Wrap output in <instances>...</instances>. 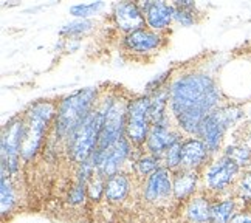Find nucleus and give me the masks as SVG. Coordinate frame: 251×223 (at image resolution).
Segmentation results:
<instances>
[{
	"label": "nucleus",
	"mask_w": 251,
	"mask_h": 223,
	"mask_svg": "<svg viewBox=\"0 0 251 223\" xmlns=\"http://www.w3.org/2000/svg\"><path fill=\"white\" fill-rule=\"evenodd\" d=\"M222 90L212 76L203 72H186L169 84V113L177 129L197 137L208 115L222 107Z\"/></svg>",
	"instance_id": "f257e3e1"
},
{
	"label": "nucleus",
	"mask_w": 251,
	"mask_h": 223,
	"mask_svg": "<svg viewBox=\"0 0 251 223\" xmlns=\"http://www.w3.org/2000/svg\"><path fill=\"white\" fill-rule=\"evenodd\" d=\"M96 102H98V89H93V87L76 90L72 95L65 96L57 105L56 118L53 123L56 140L67 144L73 132L87 118V115L92 112Z\"/></svg>",
	"instance_id": "f03ea898"
},
{
	"label": "nucleus",
	"mask_w": 251,
	"mask_h": 223,
	"mask_svg": "<svg viewBox=\"0 0 251 223\" xmlns=\"http://www.w3.org/2000/svg\"><path fill=\"white\" fill-rule=\"evenodd\" d=\"M112 98L113 96H109L107 99H101L96 102L92 112L87 115V118L79 124V127L73 132L70 140L67 141V150H69L70 158L73 161L81 164L82 161L92 158L96 146H98L104 118Z\"/></svg>",
	"instance_id": "7ed1b4c3"
},
{
	"label": "nucleus",
	"mask_w": 251,
	"mask_h": 223,
	"mask_svg": "<svg viewBox=\"0 0 251 223\" xmlns=\"http://www.w3.org/2000/svg\"><path fill=\"white\" fill-rule=\"evenodd\" d=\"M57 107L50 101H37L24 115L25 132L22 143V158L30 161L39 150L48 127L56 118Z\"/></svg>",
	"instance_id": "20e7f679"
},
{
	"label": "nucleus",
	"mask_w": 251,
	"mask_h": 223,
	"mask_svg": "<svg viewBox=\"0 0 251 223\" xmlns=\"http://www.w3.org/2000/svg\"><path fill=\"white\" fill-rule=\"evenodd\" d=\"M240 116H242V112L236 107H220L206 116L200 125L197 137L206 144L211 153H214L220 149L228 127L234 124Z\"/></svg>",
	"instance_id": "39448f33"
},
{
	"label": "nucleus",
	"mask_w": 251,
	"mask_h": 223,
	"mask_svg": "<svg viewBox=\"0 0 251 223\" xmlns=\"http://www.w3.org/2000/svg\"><path fill=\"white\" fill-rule=\"evenodd\" d=\"M129 102L123 96H113L110 105L104 118V124L101 129L100 141L96 150H104L115 143L126 137V121H127V107Z\"/></svg>",
	"instance_id": "423d86ee"
},
{
	"label": "nucleus",
	"mask_w": 251,
	"mask_h": 223,
	"mask_svg": "<svg viewBox=\"0 0 251 223\" xmlns=\"http://www.w3.org/2000/svg\"><path fill=\"white\" fill-rule=\"evenodd\" d=\"M25 121L24 115H16L2 129V166L16 173L21 166Z\"/></svg>",
	"instance_id": "0eeeda50"
},
{
	"label": "nucleus",
	"mask_w": 251,
	"mask_h": 223,
	"mask_svg": "<svg viewBox=\"0 0 251 223\" xmlns=\"http://www.w3.org/2000/svg\"><path fill=\"white\" fill-rule=\"evenodd\" d=\"M151 96L143 95L129 102L127 107V121H126V138L130 141L132 146H143L146 144L151 124Z\"/></svg>",
	"instance_id": "6e6552de"
},
{
	"label": "nucleus",
	"mask_w": 251,
	"mask_h": 223,
	"mask_svg": "<svg viewBox=\"0 0 251 223\" xmlns=\"http://www.w3.org/2000/svg\"><path fill=\"white\" fill-rule=\"evenodd\" d=\"M130 152H132V144L124 137L107 149L95 150L90 160L95 164L96 173L107 180L120 172V168L130 157Z\"/></svg>",
	"instance_id": "1a4fd4ad"
},
{
	"label": "nucleus",
	"mask_w": 251,
	"mask_h": 223,
	"mask_svg": "<svg viewBox=\"0 0 251 223\" xmlns=\"http://www.w3.org/2000/svg\"><path fill=\"white\" fill-rule=\"evenodd\" d=\"M240 171L242 169L233 160L228 158L226 155H222L220 158L212 161L205 171V185L211 191L222 192L239 181Z\"/></svg>",
	"instance_id": "9d476101"
},
{
	"label": "nucleus",
	"mask_w": 251,
	"mask_h": 223,
	"mask_svg": "<svg viewBox=\"0 0 251 223\" xmlns=\"http://www.w3.org/2000/svg\"><path fill=\"white\" fill-rule=\"evenodd\" d=\"M123 44L126 50L133 54H151L157 53L161 48L163 37L160 33L152 31L151 28H143V30L126 34Z\"/></svg>",
	"instance_id": "9b49d317"
},
{
	"label": "nucleus",
	"mask_w": 251,
	"mask_h": 223,
	"mask_svg": "<svg viewBox=\"0 0 251 223\" xmlns=\"http://www.w3.org/2000/svg\"><path fill=\"white\" fill-rule=\"evenodd\" d=\"M146 25L152 31H163L174 22V6L166 2H141L138 3Z\"/></svg>",
	"instance_id": "f8f14e48"
},
{
	"label": "nucleus",
	"mask_w": 251,
	"mask_h": 223,
	"mask_svg": "<svg viewBox=\"0 0 251 223\" xmlns=\"http://www.w3.org/2000/svg\"><path fill=\"white\" fill-rule=\"evenodd\" d=\"M113 17L115 24L121 31L126 34H130L133 31H138L146 28V21L141 13L138 3L133 2H120L113 6Z\"/></svg>",
	"instance_id": "ddd939ff"
},
{
	"label": "nucleus",
	"mask_w": 251,
	"mask_h": 223,
	"mask_svg": "<svg viewBox=\"0 0 251 223\" xmlns=\"http://www.w3.org/2000/svg\"><path fill=\"white\" fill-rule=\"evenodd\" d=\"M181 132L176 130L172 125H152L146 140V148L149 153L161 158V155L176 143L181 141Z\"/></svg>",
	"instance_id": "4468645a"
},
{
	"label": "nucleus",
	"mask_w": 251,
	"mask_h": 223,
	"mask_svg": "<svg viewBox=\"0 0 251 223\" xmlns=\"http://www.w3.org/2000/svg\"><path fill=\"white\" fill-rule=\"evenodd\" d=\"M211 150L199 137H188L181 141L180 168L186 171H197L208 160Z\"/></svg>",
	"instance_id": "2eb2a0df"
},
{
	"label": "nucleus",
	"mask_w": 251,
	"mask_h": 223,
	"mask_svg": "<svg viewBox=\"0 0 251 223\" xmlns=\"http://www.w3.org/2000/svg\"><path fill=\"white\" fill-rule=\"evenodd\" d=\"M174 192V175L166 168H160L149 175L144 186V197L149 201H163Z\"/></svg>",
	"instance_id": "dca6fc26"
},
{
	"label": "nucleus",
	"mask_w": 251,
	"mask_h": 223,
	"mask_svg": "<svg viewBox=\"0 0 251 223\" xmlns=\"http://www.w3.org/2000/svg\"><path fill=\"white\" fill-rule=\"evenodd\" d=\"M130 189V180L129 177L123 172L115 173L113 177L105 180V191H104V197L107 198L110 203H118L123 201L127 197Z\"/></svg>",
	"instance_id": "f3484780"
},
{
	"label": "nucleus",
	"mask_w": 251,
	"mask_h": 223,
	"mask_svg": "<svg viewBox=\"0 0 251 223\" xmlns=\"http://www.w3.org/2000/svg\"><path fill=\"white\" fill-rule=\"evenodd\" d=\"M197 188V172L180 169L174 175V196L178 200L191 197Z\"/></svg>",
	"instance_id": "a211bd4d"
},
{
	"label": "nucleus",
	"mask_w": 251,
	"mask_h": 223,
	"mask_svg": "<svg viewBox=\"0 0 251 223\" xmlns=\"http://www.w3.org/2000/svg\"><path fill=\"white\" fill-rule=\"evenodd\" d=\"M186 217L191 223H209L211 222V205L203 197L192 198L186 206Z\"/></svg>",
	"instance_id": "6ab92c4d"
},
{
	"label": "nucleus",
	"mask_w": 251,
	"mask_h": 223,
	"mask_svg": "<svg viewBox=\"0 0 251 223\" xmlns=\"http://www.w3.org/2000/svg\"><path fill=\"white\" fill-rule=\"evenodd\" d=\"M174 22H177L183 26H191L197 22L196 14V3L191 0H178L174 2Z\"/></svg>",
	"instance_id": "aec40b11"
},
{
	"label": "nucleus",
	"mask_w": 251,
	"mask_h": 223,
	"mask_svg": "<svg viewBox=\"0 0 251 223\" xmlns=\"http://www.w3.org/2000/svg\"><path fill=\"white\" fill-rule=\"evenodd\" d=\"M236 200L226 198L211 205V222L209 223H229L236 216Z\"/></svg>",
	"instance_id": "412c9836"
},
{
	"label": "nucleus",
	"mask_w": 251,
	"mask_h": 223,
	"mask_svg": "<svg viewBox=\"0 0 251 223\" xmlns=\"http://www.w3.org/2000/svg\"><path fill=\"white\" fill-rule=\"evenodd\" d=\"M9 171L2 166V189H0V203H2V216L5 217L8 212L13 211V206L16 203V194H14V186L9 178Z\"/></svg>",
	"instance_id": "4be33fe9"
},
{
	"label": "nucleus",
	"mask_w": 251,
	"mask_h": 223,
	"mask_svg": "<svg viewBox=\"0 0 251 223\" xmlns=\"http://www.w3.org/2000/svg\"><path fill=\"white\" fill-rule=\"evenodd\" d=\"M224 155H226L228 158L233 160L240 169L251 166V149L248 146H244V144L228 146Z\"/></svg>",
	"instance_id": "5701e85b"
},
{
	"label": "nucleus",
	"mask_w": 251,
	"mask_h": 223,
	"mask_svg": "<svg viewBox=\"0 0 251 223\" xmlns=\"http://www.w3.org/2000/svg\"><path fill=\"white\" fill-rule=\"evenodd\" d=\"M181 141H178V143L174 144V146H171L165 153L161 155V158H160L161 163L165 164V168L169 169V171L180 168V161H181Z\"/></svg>",
	"instance_id": "b1692460"
},
{
	"label": "nucleus",
	"mask_w": 251,
	"mask_h": 223,
	"mask_svg": "<svg viewBox=\"0 0 251 223\" xmlns=\"http://www.w3.org/2000/svg\"><path fill=\"white\" fill-rule=\"evenodd\" d=\"M160 163L161 160L158 157L149 153V155H144V157H141L135 163V169L138 171L140 175H152L153 172L160 169Z\"/></svg>",
	"instance_id": "393cba45"
},
{
	"label": "nucleus",
	"mask_w": 251,
	"mask_h": 223,
	"mask_svg": "<svg viewBox=\"0 0 251 223\" xmlns=\"http://www.w3.org/2000/svg\"><path fill=\"white\" fill-rule=\"evenodd\" d=\"M104 8V2H92V3H81V5H73L70 8V13L75 17H90L93 14H98L100 9Z\"/></svg>",
	"instance_id": "a878e982"
},
{
	"label": "nucleus",
	"mask_w": 251,
	"mask_h": 223,
	"mask_svg": "<svg viewBox=\"0 0 251 223\" xmlns=\"http://www.w3.org/2000/svg\"><path fill=\"white\" fill-rule=\"evenodd\" d=\"M105 191V178H102L98 173H95L93 178L87 185V196L92 200H100L104 196Z\"/></svg>",
	"instance_id": "bb28decb"
},
{
	"label": "nucleus",
	"mask_w": 251,
	"mask_h": 223,
	"mask_svg": "<svg viewBox=\"0 0 251 223\" xmlns=\"http://www.w3.org/2000/svg\"><path fill=\"white\" fill-rule=\"evenodd\" d=\"M92 28V22L87 21V19H82V21H76L72 22L69 25H65L62 28V34H69V36H75V34H82L87 30Z\"/></svg>",
	"instance_id": "cd10ccee"
},
{
	"label": "nucleus",
	"mask_w": 251,
	"mask_h": 223,
	"mask_svg": "<svg viewBox=\"0 0 251 223\" xmlns=\"http://www.w3.org/2000/svg\"><path fill=\"white\" fill-rule=\"evenodd\" d=\"M237 194L245 201H251V173H245L237 181Z\"/></svg>",
	"instance_id": "c85d7f7f"
},
{
	"label": "nucleus",
	"mask_w": 251,
	"mask_h": 223,
	"mask_svg": "<svg viewBox=\"0 0 251 223\" xmlns=\"http://www.w3.org/2000/svg\"><path fill=\"white\" fill-rule=\"evenodd\" d=\"M87 196V186L82 185V183L76 181V185L72 188V191L69 192V201L72 205H81Z\"/></svg>",
	"instance_id": "c756f323"
},
{
	"label": "nucleus",
	"mask_w": 251,
	"mask_h": 223,
	"mask_svg": "<svg viewBox=\"0 0 251 223\" xmlns=\"http://www.w3.org/2000/svg\"><path fill=\"white\" fill-rule=\"evenodd\" d=\"M229 223H251V212H240V214H236Z\"/></svg>",
	"instance_id": "7c9ffc66"
},
{
	"label": "nucleus",
	"mask_w": 251,
	"mask_h": 223,
	"mask_svg": "<svg viewBox=\"0 0 251 223\" xmlns=\"http://www.w3.org/2000/svg\"><path fill=\"white\" fill-rule=\"evenodd\" d=\"M250 212H251V209H250Z\"/></svg>",
	"instance_id": "2f4dec72"
}]
</instances>
